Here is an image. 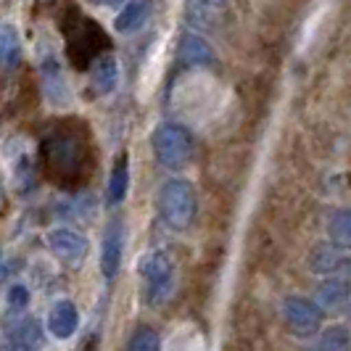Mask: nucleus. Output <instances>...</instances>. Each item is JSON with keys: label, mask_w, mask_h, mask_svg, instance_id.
Masks as SVG:
<instances>
[{"label": "nucleus", "mask_w": 351, "mask_h": 351, "mask_svg": "<svg viewBox=\"0 0 351 351\" xmlns=\"http://www.w3.org/2000/svg\"><path fill=\"white\" fill-rule=\"evenodd\" d=\"M195 191L188 180H167L158 193V214L172 230H188L195 219Z\"/></svg>", "instance_id": "f257e3e1"}, {"label": "nucleus", "mask_w": 351, "mask_h": 351, "mask_svg": "<svg viewBox=\"0 0 351 351\" xmlns=\"http://www.w3.org/2000/svg\"><path fill=\"white\" fill-rule=\"evenodd\" d=\"M151 145H154L158 164L167 169H185L193 158V138L182 124L167 122L156 127Z\"/></svg>", "instance_id": "f03ea898"}, {"label": "nucleus", "mask_w": 351, "mask_h": 351, "mask_svg": "<svg viewBox=\"0 0 351 351\" xmlns=\"http://www.w3.org/2000/svg\"><path fill=\"white\" fill-rule=\"evenodd\" d=\"M141 275L148 288V301L151 304H161L172 293V278H175V269L167 254L161 251H151L141 259Z\"/></svg>", "instance_id": "7ed1b4c3"}, {"label": "nucleus", "mask_w": 351, "mask_h": 351, "mask_svg": "<svg viewBox=\"0 0 351 351\" xmlns=\"http://www.w3.org/2000/svg\"><path fill=\"white\" fill-rule=\"evenodd\" d=\"M282 317H285L291 333L299 338H309V335L319 333V328H322V309L309 299L288 296L282 301Z\"/></svg>", "instance_id": "20e7f679"}, {"label": "nucleus", "mask_w": 351, "mask_h": 351, "mask_svg": "<svg viewBox=\"0 0 351 351\" xmlns=\"http://www.w3.org/2000/svg\"><path fill=\"white\" fill-rule=\"evenodd\" d=\"M48 248L51 254L64 264H80L90 251V243L85 235H80L77 230L58 228L48 232Z\"/></svg>", "instance_id": "39448f33"}, {"label": "nucleus", "mask_w": 351, "mask_h": 351, "mask_svg": "<svg viewBox=\"0 0 351 351\" xmlns=\"http://www.w3.org/2000/svg\"><path fill=\"white\" fill-rule=\"evenodd\" d=\"M122 251H124V228L122 222H111L101 243V272L106 280H114L122 267Z\"/></svg>", "instance_id": "423d86ee"}, {"label": "nucleus", "mask_w": 351, "mask_h": 351, "mask_svg": "<svg viewBox=\"0 0 351 351\" xmlns=\"http://www.w3.org/2000/svg\"><path fill=\"white\" fill-rule=\"evenodd\" d=\"M77 328H80L77 306L69 299L56 301L51 306V312H48V333L53 338H58V341H64V338H71V335L77 333Z\"/></svg>", "instance_id": "0eeeda50"}, {"label": "nucleus", "mask_w": 351, "mask_h": 351, "mask_svg": "<svg viewBox=\"0 0 351 351\" xmlns=\"http://www.w3.org/2000/svg\"><path fill=\"white\" fill-rule=\"evenodd\" d=\"M351 301V280L343 278H328L325 282L317 285V306L322 312L341 309Z\"/></svg>", "instance_id": "6e6552de"}, {"label": "nucleus", "mask_w": 351, "mask_h": 351, "mask_svg": "<svg viewBox=\"0 0 351 351\" xmlns=\"http://www.w3.org/2000/svg\"><path fill=\"white\" fill-rule=\"evenodd\" d=\"M119 82V64L114 56H101L95 58L93 69H90V88L93 95H108Z\"/></svg>", "instance_id": "1a4fd4ad"}, {"label": "nucleus", "mask_w": 351, "mask_h": 351, "mask_svg": "<svg viewBox=\"0 0 351 351\" xmlns=\"http://www.w3.org/2000/svg\"><path fill=\"white\" fill-rule=\"evenodd\" d=\"M180 61L185 66H214L217 64V56L206 45V40L198 35H182L180 40Z\"/></svg>", "instance_id": "9d476101"}, {"label": "nucleus", "mask_w": 351, "mask_h": 351, "mask_svg": "<svg viewBox=\"0 0 351 351\" xmlns=\"http://www.w3.org/2000/svg\"><path fill=\"white\" fill-rule=\"evenodd\" d=\"M127 188H130V158L127 154L117 158V164H114V169H111V175H108V185H106V198H108V204H122L124 198H127Z\"/></svg>", "instance_id": "9b49d317"}, {"label": "nucleus", "mask_w": 351, "mask_h": 351, "mask_svg": "<svg viewBox=\"0 0 351 351\" xmlns=\"http://www.w3.org/2000/svg\"><path fill=\"white\" fill-rule=\"evenodd\" d=\"M21 58V37L14 24L3 21L0 24V66L3 69H14Z\"/></svg>", "instance_id": "f8f14e48"}, {"label": "nucleus", "mask_w": 351, "mask_h": 351, "mask_svg": "<svg viewBox=\"0 0 351 351\" xmlns=\"http://www.w3.org/2000/svg\"><path fill=\"white\" fill-rule=\"evenodd\" d=\"M148 11H151V3H148V0H130L122 8V14L117 16V21H114L117 32L124 35V32L141 29L143 24H145V19H148Z\"/></svg>", "instance_id": "ddd939ff"}, {"label": "nucleus", "mask_w": 351, "mask_h": 351, "mask_svg": "<svg viewBox=\"0 0 351 351\" xmlns=\"http://www.w3.org/2000/svg\"><path fill=\"white\" fill-rule=\"evenodd\" d=\"M309 262H312V269L319 272V275H330V272H338L341 267L351 264L349 259L333 246H317Z\"/></svg>", "instance_id": "4468645a"}, {"label": "nucleus", "mask_w": 351, "mask_h": 351, "mask_svg": "<svg viewBox=\"0 0 351 351\" xmlns=\"http://www.w3.org/2000/svg\"><path fill=\"white\" fill-rule=\"evenodd\" d=\"M328 230H330V238H333L335 246L351 248V209L335 211L330 222H328Z\"/></svg>", "instance_id": "2eb2a0df"}, {"label": "nucleus", "mask_w": 351, "mask_h": 351, "mask_svg": "<svg viewBox=\"0 0 351 351\" xmlns=\"http://www.w3.org/2000/svg\"><path fill=\"white\" fill-rule=\"evenodd\" d=\"M40 333L43 330H40L37 319H21L8 335H14V346L16 349H29V346H35L37 341H40Z\"/></svg>", "instance_id": "dca6fc26"}, {"label": "nucleus", "mask_w": 351, "mask_h": 351, "mask_svg": "<svg viewBox=\"0 0 351 351\" xmlns=\"http://www.w3.org/2000/svg\"><path fill=\"white\" fill-rule=\"evenodd\" d=\"M161 346V341H158V333L154 328H148V325H141V328H135V333L132 338L127 341V349L132 351H156Z\"/></svg>", "instance_id": "f3484780"}, {"label": "nucleus", "mask_w": 351, "mask_h": 351, "mask_svg": "<svg viewBox=\"0 0 351 351\" xmlns=\"http://www.w3.org/2000/svg\"><path fill=\"white\" fill-rule=\"evenodd\" d=\"M319 346H322V349H349L351 346L349 330H346L343 325H333V328H328V330L322 333Z\"/></svg>", "instance_id": "a211bd4d"}, {"label": "nucleus", "mask_w": 351, "mask_h": 351, "mask_svg": "<svg viewBox=\"0 0 351 351\" xmlns=\"http://www.w3.org/2000/svg\"><path fill=\"white\" fill-rule=\"evenodd\" d=\"M27 304H29V288H27L24 282L11 285V291H8V306H11V309H21V306H27Z\"/></svg>", "instance_id": "6ab92c4d"}, {"label": "nucleus", "mask_w": 351, "mask_h": 351, "mask_svg": "<svg viewBox=\"0 0 351 351\" xmlns=\"http://www.w3.org/2000/svg\"><path fill=\"white\" fill-rule=\"evenodd\" d=\"M95 5H119L122 0H93Z\"/></svg>", "instance_id": "aec40b11"}, {"label": "nucleus", "mask_w": 351, "mask_h": 351, "mask_svg": "<svg viewBox=\"0 0 351 351\" xmlns=\"http://www.w3.org/2000/svg\"><path fill=\"white\" fill-rule=\"evenodd\" d=\"M206 5H211V8H219V5H225V0H204Z\"/></svg>", "instance_id": "412c9836"}, {"label": "nucleus", "mask_w": 351, "mask_h": 351, "mask_svg": "<svg viewBox=\"0 0 351 351\" xmlns=\"http://www.w3.org/2000/svg\"><path fill=\"white\" fill-rule=\"evenodd\" d=\"M5 278V267H3V259H0V280Z\"/></svg>", "instance_id": "4be33fe9"}, {"label": "nucleus", "mask_w": 351, "mask_h": 351, "mask_svg": "<svg viewBox=\"0 0 351 351\" xmlns=\"http://www.w3.org/2000/svg\"><path fill=\"white\" fill-rule=\"evenodd\" d=\"M0 201H3V185H0Z\"/></svg>", "instance_id": "5701e85b"}]
</instances>
